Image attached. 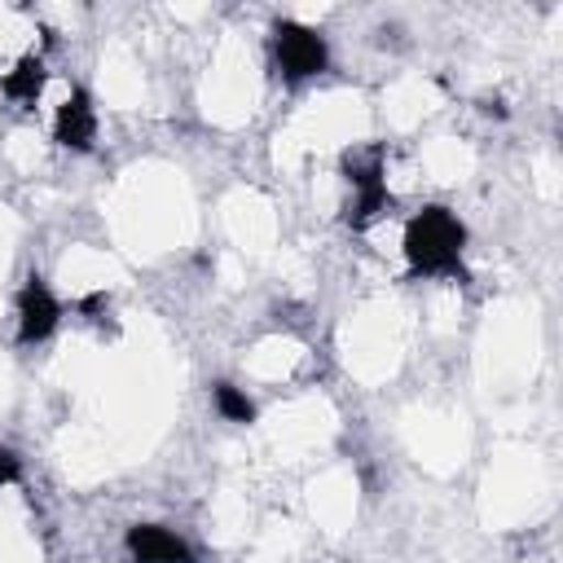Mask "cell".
<instances>
[{
    "mask_svg": "<svg viewBox=\"0 0 563 563\" xmlns=\"http://www.w3.org/2000/svg\"><path fill=\"white\" fill-rule=\"evenodd\" d=\"M400 251H405V268L409 277H449V282H466V224L440 207V202H427L422 211H413L405 220V238H400Z\"/></svg>",
    "mask_w": 563,
    "mask_h": 563,
    "instance_id": "cell-1",
    "label": "cell"
},
{
    "mask_svg": "<svg viewBox=\"0 0 563 563\" xmlns=\"http://www.w3.org/2000/svg\"><path fill=\"white\" fill-rule=\"evenodd\" d=\"M273 62L286 75V84H303V79H317L330 70V44L317 26L277 18L273 22Z\"/></svg>",
    "mask_w": 563,
    "mask_h": 563,
    "instance_id": "cell-2",
    "label": "cell"
},
{
    "mask_svg": "<svg viewBox=\"0 0 563 563\" xmlns=\"http://www.w3.org/2000/svg\"><path fill=\"white\" fill-rule=\"evenodd\" d=\"M13 312H18V343L22 347L53 339V330L62 325V303L40 273H26V282L13 295Z\"/></svg>",
    "mask_w": 563,
    "mask_h": 563,
    "instance_id": "cell-3",
    "label": "cell"
},
{
    "mask_svg": "<svg viewBox=\"0 0 563 563\" xmlns=\"http://www.w3.org/2000/svg\"><path fill=\"white\" fill-rule=\"evenodd\" d=\"M53 141L62 150H75V154H88L92 141H97V106L88 97V88H70V97L57 106L53 114Z\"/></svg>",
    "mask_w": 563,
    "mask_h": 563,
    "instance_id": "cell-4",
    "label": "cell"
},
{
    "mask_svg": "<svg viewBox=\"0 0 563 563\" xmlns=\"http://www.w3.org/2000/svg\"><path fill=\"white\" fill-rule=\"evenodd\" d=\"M123 545L132 554V563H194V550L185 537H176L163 523H128Z\"/></svg>",
    "mask_w": 563,
    "mask_h": 563,
    "instance_id": "cell-5",
    "label": "cell"
},
{
    "mask_svg": "<svg viewBox=\"0 0 563 563\" xmlns=\"http://www.w3.org/2000/svg\"><path fill=\"white\" fill-rule=\"evenodd\" d=\"M44 84H48V66H44V57H35V53L18 57L13 70L0 75V92H4V101H13L18 110H35V101L44 97Z\"/></svg>",
    "mask_w": 563,
    "mask_h": 563,
    "instance_id": "cell-6",
    "label": "cell"
},
{
    "mask_svg": "<svg viewBox=\"0 0 563 563\" xmlns=\"http://www.w3.org/2000/svg\"><path fill=\"white\" fill-rule=\"evenodd\" d=\"M339 167H343V180L352 185V194H356V189H378V185H387V167H383V150H378V145H369V150H347Z\"/></svg>",
    "mask_w": 563,
    "mask_h": 563,
    "instance_id": "cell-7",
    "label": "cell"
},
{
    "mask_svg": "<svg viewBox=\"0 0 563 563\" xmlns=\"http://www.w3.org/2000/svg\"><path fill=\"white\" fill-rule=\"evenodd\" d=\"M387 207H391V189H387V185H378V189H356L352 202L343 207V224H347V229H369L374 220L387 216Z\"/></svg>",
    "mask_w": 563,
    "mask_h": 563,
    "instance_id": "cell-8",
    "label": "cell"
},
{
    "mask_svg": "<svg viewBox=\"0 0 563 563\" xmlns=\"http://www.w3.org/2000/svg\"><path fill=\"white\" fill-rule=\"evenodd\" d=\"M211 405H216V413L224 418V422H233V427H251L255 418H260V409H255V400L242 391V387H233V383H211Z\"/></svg>",
    "mask_w": 563,
    "mask_h": 563,
    "instance_id": "cell-9",
    "label": "cell"
},
{
    "mask_svg": "<svg viewBox=\"0 0 563 563\" xmlns=\"http://www.w3.org/2000/svg\"><path fill=\"white\" fill-rule=\"evenodd\" d=\"M22 479V457L9 449V444H0V488H9V484H18Z\"/></svg>",
    "mask_w": 563,
    "mask_h": 563,
    "instance_id": "cell-10",
    "label": "cell"
},
{
    "mask_svg": "<svg viewBox=\"0 0 563 563\" xmlns=\"http://www.w3.org/2000/svg\"><path fill=\"white\" fill-rule=\"evenodd\" d=\"M479 110H484V114H497V119H506V106H501V97H484V101H479Z\"/></svg>",
    "mask_w": 563,
    "mask_h": 563,
    "instance_id": "cell-11",
    "label": "cell"
}]
</instances>
